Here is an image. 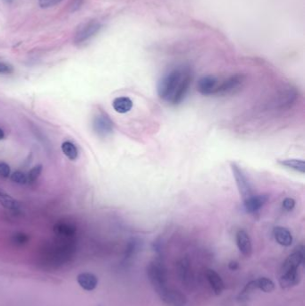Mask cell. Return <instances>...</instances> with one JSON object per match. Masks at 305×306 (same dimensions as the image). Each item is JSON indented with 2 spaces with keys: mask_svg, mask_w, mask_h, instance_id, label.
Here are the masks:
<instances>
[{
  "mask_svg": "<svg viewBox=\"0 0 305 306\" xmlns=\"http://www.w3.org/2000/svg\"><path fill=\"white\" fill-rule=\"evenodd\" d=\"M188 70L189 68L187 67H177L165 74L160 79L158 85L159 96L163 100L170 102L172 97Z\"/></svg>",
  "mask_w": 305,
  "mask_h": 306,
  "instance_id": "cell-1",
  "label": "cell"
},
{
  "mask_svg": "<svg viewBox=\"0 0 305 306\" xmlns=\"http://www.w3.org/2000/svg\"><path fill=\"white\" fill-rule=\"evenodd\" d=\"M148 277L155 290L160 297L168 291L167 287V272L164 266L159 262H151L147 269Z\"/></svg>",
  "mask_w": 305,
  "mask_h": 306,
  "instance_id": "cell-2",
  "label": "cell"
},
{
  "mask_svg": "<svg viewBox=\"0 0 305 306\" xmlns=\"http://www.w3.org/2000/svg\"><path fill=\"white\" fill-rule=\"evenodd\" d=\"M230 169L232 171L233 176L235 177L237 188L239 191L241 196L243 200L245 201L253 195L252 193V185L249 182L248 178L244 172V170L241 169L236 162H230Z\"/></svg>",
  "mask_w": 305,
  "mask_h": 306,
  "instance_id": "cell-3",
  "label": "cell"
},
{
  "mask_svg": "<svg viewBox=\"0 0 305 306\" xmlns=\"http://www.w3.org/2000/svg\"><path fill=\"white\" fill-rule=\"evenodd\" d=\"M100 29H101V24L96 20L89 21L87 23L81 24L75 33L74 37L75 43L81 44L90 40V38L95 36L99 32Z\"/></svg>",
  "mask_w": 305,
  "mask_h": 306,
  "instance_id": "cell-4",
  "label": "cell"
},
{
  "mask_svg": "<svg viewBox=\"0 0 305 306\" xmlns=\"http://www.w3.org/2000/svg\"><path fill=\"white\" fill-rule=\"evenodd\" d=\"M245 81V76L243 74H235L228 77V79L223 81L221 84H218L214 92V95H226L228 93H232L241 86Z\"/></svg>",
  "mask_w": 305,
  "mask_h": 306,
  "instance_id": "cell-5",
  "label": "cell"
},
{
  "mask_svg": "<svg viewBox=\"0 0 305 306\" xmlns=\"http://www.w3.org/2000/svg\"><path fill=\"white\" fill-rule=\"evenodd\" d=\"M93 129L99 136H109L113 133L114 124L106 113L100 112L94 117Z\"/></svg>",
  "mask_w": 305,
  "mask_h": 306,
  "instance_id": "cell-6",
  "label": "cell"
},
{
  "mask_svg": "<svg viewBox=\"0 0 305 306\" xmlns=\"http://www.w3.org/2000/svg\"><path fill=\"white\" fill-rule=\"evenodd\" d=\"M191 81H192V74H191V71L189 69L187 72H185L184 76L183 77L180 85H178L175 93H174V95L171 99L170 102L172 104H179L183 101V99L186 96L189 88L191 86Z\"/></svg>",
  "mask_w": 305,
  "mask_h": 306,
  "instance_id": "cell-7",
  "label": "cell"
},
{
  "mask_svg": "<svg viewBox=\"0 0 305 306\" xmlns=\"http://www.w3.org/2000/svg\"><path fill=\"white\" fill-rule=\"evenodd\" d=\"M304 260V248L301 246L294 251L293 254H290L285 262L282 265V272L285 273L286 271L292 270H298L301 263Z\"/></svg>",
  "mask_w": 305,
  "mask_h": 306,
  "instance_id": "cell-8",
  "label": "cell"
},
{
  "mask_svg": "<svg viewBox=\"0 0 305 306\" xmlns=\"http://www.w3.org/2000/svg\"><path fill=\"white\" fill-rule=\"evenodd\" d=\"M54 233L57 238L73 239L76 234L75 225L67 221H60L54 225Z\"/></svg>",
  "mask_w": 305,
  "mask_h": 306,
  "instance_id": "cell-9",
  "label": "cell"
},
{
  "mask_svg": "<svg viewBox=\"0 0 305 306\" xmlns=\"http://www.w3.org/2000/svg\"><path fill=\"white\" fill-rule=\"evenodd\" d=\"M236 245L241 254L249 257L252 254V246L248 233L244 230H238L236 233Z\"/></svg>",
  "mask_w": 305,
  "mask_h": 306,
  "instance_id": "cell-10",
  "label": "cell"
},
{
  "mask_svg": "<svg viewBox=\"0 0 305 306\" xmlns=\"http://www.w3.org/2000/svg\"><path fill=\"white\" fill-rule=\"evenodd\" d=\"M268 201L267 195H252V197L244 201V209L248 213H255L259 211Z\"/></svg>",
  "mask_w": 305,
  "mask_h": 306,
  "instance_id": "cell-11",
  "label": "cell"
},
{
  "mask_svg": "<svg viewBox=\"0 0 305 306\" xmlns=\"http://www.w3.org/2000/svg\"><path fill=\"white\" fill-rule=\"evenodd\" d=\"M219 81L213 75H206L200 78L198 83V91L204 95H214Z\"/></svg>",
  "mask_w": 305,
  "mask_h": 306,
  "instance_id": "cell-12",
  "label": "cell"
},
{
  "mask_svg": "<svg viewBox=\"0 0 305 306\" xmlns=\"http://www.w3.org/2000/svg\"><path fill=\"white\" fill-rule=\"evenodd\" d=\"M78 284L82 289L92 291L98 286V279L96 275L90 272H83L77 276Z\"/></svg>",
  "mask_w": 305,
  "mask_h": 306,
  "instance_id": "cell-13",
  "label": "cell"
},
{
  "mask_svg": "<svg viewBox=\"0 0 305 306\" xmlns=\"http://www.w3.org/2000/svg\"><path fill=\"white\" fill-rule=\"evenodd\" d=\"M208 282L216 295H220L224 290V283L220 275L213 270H207L205 272Z\"/></svg>",
  "mask_w": 305,
  "mask_h": 306,
  "instance_id": "cell-14",
  "label": "cell"
},
{
  "mask_svg": "<svg viewBox=\"0 0 305 306\" xmlns=\"http://www.w3.org/2000/svg\"><path fill=\"white\" fill-rule=\"evenodd\" d=\"M300 280L301 277L298 270H292L283 273L279 279V283L282 288H289L291 286H296Z\"/></svg>",
  "mask_w": 305,
  "mask_h": 306,
  "instance_id": "cell-15",
  "label": "cell"
},
{
  "mask_svg": "<svg viewBox=\"0 0 305 306\" xmlns=\"http://www.w3.org/2000/svg\"><path fill=\"white\" fill-rule=\"evenodd\" d=\"M276 241L283 246H290L293 244V236L288 230L282 226H277L273 230Z\"/></svg>",
  "mask_w": 305,
  "mask_h": 306,
  "instance_id": "cell-16",
  "label": "cell"
},
{
  "mask_svg": "<svg viewBox=\"0 0 305 306\" xmlns=\"http://www.w3.org/2000/svg\"><path fill=\"white\" fill-rule=\"evenodd\" d=\"M133 101L128 97H118L112 102V107L116 112L125 114L129 112L133 108Z\"/></svg>",
  "mask_w": 305,
  "mask_h": 306,
  "instance_id": "cell-17",
  "label": "cell"
},
{
  "mask_svg": "<svg viewBox=\"0 0 305 306\" xmlns=\"http://www.w3.org/2000/svg\"><path fill=\"white\" fill-rule=\"evenodd\" d=\"M0 204L4 207L5 209L9 210L17 211L20 209V203L11 197L9 194L4 192L3 190L0 189Z\"/></svg>",
  "mask_w": 305,
  "mask_h": 306,
  "instance_id": "cell-18",
  "label": "cell"
},
{
  "mask_svg": "<svg viewBox=\"0 0 305 306\" xmlns=\"http://www.w3.org/2000/svg\"><path fill=\"white\" fill-rule=\"evenodd\" d=\"M277 162L281 166L286 167L288 169H293L301 174H304L305 164L304 161L298 159H286V160H278Z\"/></svg>",
  "mask_w": 305,
  "mask_h": 306,
  "instance_id": "cell-19",
  "label": "cell"
},
{
  "mask_svg": "<svg viewBox=\"0 0 305 306\" xmlns=\"http://www.w3.org/2000/svg\"><path fill=\"white\" fill-rule=\"evenodd\" d=\"M61 149L63 153L71 161L77 160L78 156H79V151H78L77 147L73 144V142L69 141L63 142Z\"/></svg>",
  "mask_w": 305,
  "mask_h": 306,
  "instance_id": "cell-20",
  "label": "cell"
},
{
  "mask_svg": "<svg viewBox=\"0 0 305 306\" xmlns=\"http://www.w3.org/2000/svg\"><path fill=\"white\" fill-rule=\"evenodd\" d=\"M255 282V286L257 289L261 290L265 293H271L275 289V283L268 278H260Z\"/></svg>",
  "mask_w": 305,
  "mask_h": 306,
  "instance_id": "cell-21",
  "label": "cell"
},
{
  "mask_svg": "<svg viewBox=\"0 0 305 306\" xmlns=\"http://www.w3.org/2000/svg\"><path fill=\"white\" fill-rule=\"evenodd\" d=\"M11 241L15 246H25V244L29 241V237L26 234L18 232V233L13 235Z\"/></svg>",
  "mask_w": 305,
  "mask_h": 306,
  "instance_id": "cell-22",
  "label": "cell"
},
{
  "mask_svg": "<svg viewBox=\"0 0 305 306\" xmlns=\"http://www.w3.org/2000/svg\"><path fill=\"white\" fill-rule=\"evenodd\" d=\"M11 181L16 183L17 185H25L28 183V177L27 175L21 172V171H16L12 175H10Z\"/></svg>",
  "mask_w": 305,
  "mask_h": 306,
  "instance_id": "cell-23",
  "label": "cell"
},
{
  "mask_svg": "<svg viewBox=\"0 0 305 306\" xmlns=\"http://www.w3.org/2000/svg\"><path fill=\"white\" fill-rule=\"evenodd\" d=\"M41 171H42V166L38 165L33 167V169L30 170V172H29L28 175H27L28 182L33 183V182L36 181L37 179H38V177H40Z\"/></svg>",
  "mask_w": 305,
  "mask_h": 306,
  "instance_id": "cell-24",
  "label": "cell"
},
{
  "mask_svg": "<svg viewBox=\"0 0 305 306\" xmlns=\"http://www.w3.org/2000/svg\"><path fill=\"white\" fill-rule=\"evenodd\" d=\"M14 72L11 64L5 63V62H0V74H10Z\"/></svg>",
  "mask_w": 305,
  "mask_h": 306,
  "instance_id": "cell-25",
  "label": "cell"
},
{
  "mask_svg": "<svg viewBox=\"0 0 305 306\" xmlns=\"http://www.w3.org/2000/svg\"><path fill=\"white\" fill-rule=\"evenodd\" d=\"M294 207H295V201L293 200V198H286L283 201V208L287 211L293 210Z\"/></svg>",
  "mask_w": 305,
  "mask_h": 306,
  "instance_id": "cell-26",
  "label": "cell"
},
{
  "mask_svg": "<svg viewBox=\"0 0 305 306\" xmlns=\"http://www.w3.org/2000/svg\"><path fill=\"white\" fill-rule=\"evenodd\" d=\"M0 177L5 178L10 177V168L5 162H0Z\"/></svg>",
  "mask_w": 305,
  "mask_h": 306,
  "instance_id": "cell-27",
  "label": "cell"
},
{
  "mask_svg": "<svg viewBox=\"0 0 305 306\" xmlns=\"http://www.w3.org/2000/svg\"><path fill=\"white\" fill-rule=\"evenodd\" d=\"M62 0H39L41 8H50L55 5L58 4Z\"/></svg>",
  "mask_w": 305,
  "mask_h": 306,
  "instance_id": "cell-28",
  "label": "cell"
},
{
  "mask_svg": "<svg viewBox=\"0 0 305 306\" xmlns=\"http://www.w3.org/2000/svg\"><path fill=\"white\" fill-rule=\"evenodd\" d=\"M82 3H83V0H72L71 5H70L71 11L74 12V11L78 10L79 8H81Z\"/></svg>",
  "mask_w": 305,
  "mask_h": 306,
  "instance_id": "cell-29",
  "label": "cell"
},
{
  "mask_svg": "<svg viewBox=\"0 0 305 306\" xmlns=\"http://www.w3.org/2000/svg\"><path fill=\"white\" fill-rule=\"evenodd\" d=\"M228 268L231 270H236L239 268V264H238V262H234V261H233V262H229Z\"/></svg>",
  "mask_w": 305,
  "mask_h": 306,
  "instance_id": "cell-30",
  "label": "cell"
},
{
  "mask_svg": "<svg viewBox=\"0 0 305 306\" xmlns=\"http://www.w3.org/2000/svg\"><path fill=\"white\" fill-rule=\"evenodd\" d=\"M5 137L4 131L2 129H0V140H3Z\"/></svg>",
  "mask_w": 305,
  "mask_h": 306,
  "instance_id": "cell-31",
  "label": "cell"
},
{
  "mask_svg": "<svg viewBox=\"0 0 305 306\" xmlns=\"http://www.w3.org/2000/svg\"><path fill=\"white\" fill-rule=\"evenodd\" d=\"M5 1H8V2H10V1H11V0H5Z\"/></svg>",
  "mask_w": 305,
  "mask_h": 306,
  "instance_id": "cell-32",
  "label": "cell"
}]
</instances>
